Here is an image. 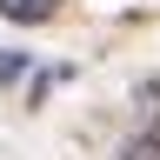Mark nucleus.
<instances>
[{"label":"nucleus","instance_id":"f03ea898","mask_svg":"<svg viewBox=\"0 0 160 160\" xmlns=\"http://www.w3.org/2000/svg\"><path fill=\"white\" fill-rule=\"evenodd\" d=\"M127 160H160V133H153V127L133 133V140H127Z\"/></svg>","mask_w":160,"mask_h":160},{"label":"nucleus","instance_id":"7ed1b4c3","mask_svg":"<svg viewBox=\"0 0 160 160\" xmlns=\"http://www.w3.org/2000/svg\"><path fill=\"white\" fill-rule=\"evenodd\" d=\"M20 73H27V60H20V53H7V47H0V87H13V80Z\"/></svg>","mask_w":160,"mask_h":160},{"label":"nucleus","instance_id":"f257e3e1","mask_svg":"<svg viewBox=\"0 0 160 160\" xmlns=\"http://www.w3.org/2000/svg\"><path fill=\"white\" fill-rule=\"evenodd\" d=\"M60 7H67V0H0V20H13V27H47Z\"/></svg>","mask_w":160,"mask_h":160}]
</instances>
